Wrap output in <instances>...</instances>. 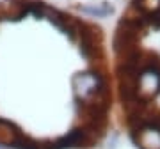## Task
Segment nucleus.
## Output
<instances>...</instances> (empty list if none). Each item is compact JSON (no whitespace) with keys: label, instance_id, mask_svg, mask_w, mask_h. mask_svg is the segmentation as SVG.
I'll return each instance as SVG.
<instances>
[{"label":"nucleus","instance_id":"nucleus-1","mask_svg":"<svg viewBox=\"0 0 160 149\" xmlns=\"http://www.w3.org/2000/svg\"><path fill=\"white\" fill-rule=\"evenodd\" d=\"M114 133L110 27L57 0H0V149H103Z\"/></svg>","mask_w":160,"mask_h":149}]
</instances>
